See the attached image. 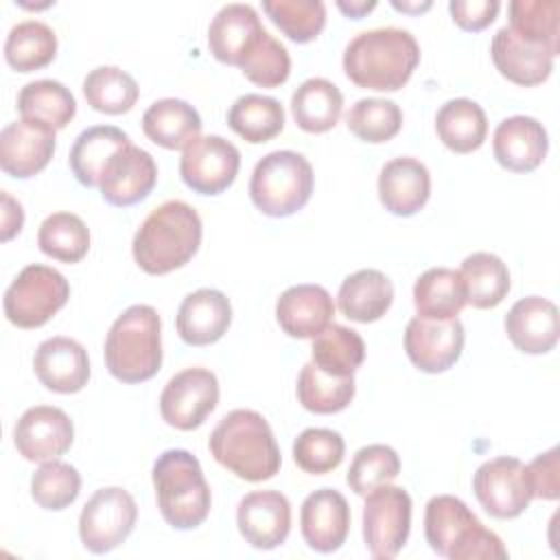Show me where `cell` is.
<instances>
[{"label":"cell","mask_w":560,"mask_h":560,"mask_svg":"<svg viewBox=\"0 0 560 560\" xmlns=\"http://www.w3.org/2000/svg\"><path fill=\"white\" fill-rule=\"evenodd\" d=\"M420 63V46L407 28L383 26L357 33L343 50L346 77L365 90L396 92Z\"/></svg>","instance_id":"obj_1"},{"label":"cell","mask_w":560,"mask_h":560,"mask_svg":"<svg viewBox=\"0 0 560 560\" xmlns=\"http://www.w3.org/2000/svg\"><path fill=\"white\" fill-rule=\"evenodd\" d=\"M201 217L182 201L168 199L153 208L140 223L131 252L138 267L151 276H164L184 267L201 245Z\"/></svg>","instance_id":"obj_2"},{"label":"cell","mask_w":560,"mask_h":560,"mask_svg":"<svg viewBox=\"0 0 560 560\" xmlns=\"http://www.w3.org/2000/svg\"><path fill=\"white\" fill-rule=\"evenodd\" d=\"M208 448L223 468L254 483L271 479L282 464L269 422L254 409L225 413L212 429Z\"/></svg>","instance_id":"obj_3"},{"label":"cell","mask_w":560,"mask_h":560,"mask_svg":"<svg viewBox=\"0 0 560 560\" xmlns=\"http://www.w3.org/2000/svg\"><path fill=\"white\" fill-rule=\"evenodd\" d=\"M105 365L122 383H142L162 365V322L153 306L125 308L105 337Z\"/></svg>","instance_id":"obj_4"},{"label":"cell","mask_w":560,"mask_h":560,"mask_svg":"<svg viewBox=\"0 0 560 560\" xmlns=\"http://www.w3.org/2000/svg\"><path fill=\"white\" fill-rule=\"evenodd\" d=\"M153 488L164 521L175 529H195L210 514V486L199 459L184 448H168L153 464Z\"/></svg>","instance_id":"obj_5"},{"label":"cell","mask_w":560,"mask_h":560,"mask_svg":"<svg viewBox=\"0 0 560 560\" xmlns=\"http://www.w3.org/2000/svg\"><path fill=\"white\" fill-rule=\"evenodd\" d=\"M424 536L429 547L451 560L508 558L503 540L470 512V508L453 497H431L424 508Z\"/></svg>","instance_id":"obj_6"},{"label":"cell","mask_w":560,"mask_h":560,"mask_svg":"<svg viewBox=\"0 0 560 560\" xmlns=\"http://www.w3.org/2000/svg\"><path fill=\"white\" fill-rule=\"evenodd\" d=\"M313 192L311 162L289 149L271 151L252 171L249 197L267 217H291L306 206Z\"/></svg>","instance_id":"obj_7"},{"label":"cell","mask_w":560,"mask_h":560,"mask_svg":"<svg viewBox=\"0 0 560 560\" xmlns=\"http://www.w3.org/2000/svg\"><path fill=\"white\" fill-rule=\"evenodd\" d=\"M70 298V284L48 265H26L4 291V315L18 328H39Z\"/></svg>","instance_id":"obj_8"},{"label":"cell","mask_w":560,"mask_h":560,"mask_svg":"<svg viewBox=\"0 0 560 560\" xmlns=\"http://www.w3.org/2000/svg\"><path fill=\"white\" fill-rule=\"evenodd\" d=\"M411 532V497L400 486L383 483L365 494L363 540L372 558L389 560L400 553Z\"/></svg>","instance_id":"obj_9"},{"label":"cell","mask_w":560,"mask_h":560,"mask_svg":"<svg viewBox=\"0 0 560 560\" xmlns=\"http://www.w3.org/2000/svg\"><path fill=\"white\" fill-rule=\"evenodd\" d=\"M136 518L138 505L125 488H101L81 510L79 538L88 551L107 553L127 540L136 527Z\"/></svg>","instance_id":"obj_10"},{"label":"cell","mask_w":560,"mask_h":560,"mask_svg":"<svg viewBox=\"0 0 560 560\" xmlns=\"http://www.w3.org/2000/svg\"><path fill=\"white\" fill-rule=\"evenodd\" d=\"M472 490L481 508L494 518H516L534 499L527 466L508 455L483 462L472 475Z\"/></svg>","instance_id":"obj_11"},{"label":"cell","mask_w":560,"mask_h":560,"mask_svg":"<svg viewBox=\"0 0 560 560\" xmlns=\"http://www.w3.org/2000/svg\"><path fill=\"white\" fill-rule=\"evenodd\" d=\"M219 402V381L206 368H186L168 378L160 394V413L166 424L192 431L214 411Z\"/></svg>","instance_id":"obj_12"},{"label":"cell","mask_w":560,"mask_h":560,"mask_svg":"<svg viewBox=\"0 0 560 560\" xmlns=\"http://www.w3.org/2000/svg\"><path fill=\"white\" fill-rule=\"evenodd\" d=\"M241 168L238 149L221 136L195 138L179 158V175L199 195H219L236 179Z\"/></svg>","instance_id":"obj_13"},{"label":"cell","mask_w":560,"mask_h":560,"mask_svg":"<svg viewBox=\"0 0 560 560\" xmlns=\"http://www.w3.org/2000/svg\"><path fill=\"white\" fill-rule=\"evenodd\" d=\"M464 339V326L457 317L424 319L416 315L405 328L407 357L427 374H438L453 368L462 357Z\"/></svg>","instance_id":"obj_14"},{"label":"cell","mask_w":560,"mask_h":560,"mask_svg":"<svg viewBox=\"0 0 560 560\" xmlns=\"http://www.w3.org/2000/svg\"><path fill=\"white\" fill-rule=\"evenodd\" d=\"M74 440V424L70 416L52 405L28 407L13 429L18 453L26 462H50L61 457Z\"/></svg>","instance_id":"obj_15"},{"label":"cell","mask_w":560,"mask_h":560,"mask_svg":"<svg viewBox=\"0 0 560 560\" xmlns=\"http://www.w3.org/2000/svg\"><path fill=\"white\" fill-rule=\"evenodd\" d=\"M158 182L153 155L136 144H125L105 164L98 188L107 203L127 208L142 201Z\"/></svg>","instance_id":"obj_16"},{"label":"cell","mask_w":560,"mask_h":560,"mask_svg":"<svg viewBox=\"0 0 560 560\" xmlns=\"http://www.w3.org/2000/svg\"><path fill=\"white\" fill-rule=\"evenodd\" d=\"M236 525L254 549H276L291 532V503L278 490H254L238 501Z\"/></svg>","instance_id":"obj_17"},{"label":"cell","mask_w":560,"mask_h":560,"mask_svg":"<svg viewBox=\"0 0 560 560\" xmlns=\"http://www.w3.org/2000/svg\"><path fill=\"white\" fill-rule=\"evenodd\" d=\"M55 153V129L20 118L0 131V166L7 175L26 179L44 171Z\"/></svg>","instance_id":"obj_18"},{"label":"cell","mask_w":560,"mask_h":560,"mask_svg":"<svg viewBox=\"0 0 560 560\" xmlns=\"http://www.w3.org/2000/svg\"><path fill=\"white\" fill-rule=\"evenodd\" d=\"M265 35V26L252 4H223L208 26L210 52L228 66H238L252 55Z\"/></svg>","instance_id":"obj_19"},{"label":"cell","mask_w":560,"mask_h":560,"mask_svg":"<svg viewBox=\"0 0 560 560\" xmlns=\"http://www.w3.org/2000/svg\"><path fill=\"white\" fill-rule=\"evenodd\" d=\"M300 529L306 545L319 553L337 551L350 532V505L335 488L311 492L300 510Z\"/></svg>","instance_id":"obj_20"},{"label":"cell","mask_w":560,"mask_h":560,"mask_svg":"<svg viewBox=\"0 0 560 560\" xmlns=\"http://www.w3.org/2000/svg\"><path fill=\"white\" fill-rule=\"evenodd\" d=\"M33 370L39 383L57 394H74L88 385V350L70 337H50L42 341L33 357Z\"/></svg>","instance_id":"obj_21"},{"label":"cell","mask_w":560,"mask_h":560,"mask_svg":"<svg viewBox=\"0 0 560 560\" xmlns=\"http://www.w3.org/2000/svg\"><path fill=\"white\" fill-rule=\"evenodd\" d=\"M547 129L534 116L503 118L492 136V151L497 162L512 173H529L538 168L547 155Z\"/></svg>","instance_id":"obj_22"},{"label":"cell","mask_w":560,"mask_h":560,"mask_svg":"<svg viewBox=\"0 0 560 560\" xmlns=\"http://www.w3.org/2000/svg\"><path fill=\"white\" fill-rule=\"evenodd\" d=\"M503 324L510 341L525 354H545L558 343V308L542 295H527L514 302Z\"/></svg>","instance_id":"obj_23"},{"label":"cell","mask_w":560,"mask_h":560,"mask_svg":"<svg viewBox=\"0 0 560 560\" xmlns=\"http://www.w3.org/2000/svg\"><path fill=\"white\" fill-rule=\"evenodd\" d=\"M232 324V304L219 289H197L188 293L177 311L175 326L188 346H210L219 341Z\"/></svg>","instance_id":"obj_24"},{"label":"cell","mask_w":560,"mask_h":560,"mask_svg":"<svg viewBox=\"0 0 560 560\" xmlns=\"http://www.w3.org/2000/svg\"><path fill=\"white\" fill-rule=\"evenodd\" d=\"M431 195L429 168L409 155L394 158L378 173V199L396 217H411Z\"/></svg>","instance_id":"obj_25"},{"label":"cell","mask_w":560,"mask_h":560,"mask_svg":"<svg viewBox=\"0 0 560 560\" xmlns=\"http://www.w3.org/2000/svg\"><path fill=\"white\" fill-rule=\"evenodd\" d=\"M335 315L330 293L319 284H295L280 293L276 302V319L280 328L295 339H313Z\"/></svg>","instance_id":"obj_26"},{"label":"cell","mask_w":560,"mask_h":560,"mask_svg":"<svg viewBox=\"0 0 560 560\" xmlns=\"http://www.w3.org/2000/svg\"><path fill=\"white\" fill-rule=\"evenodd\" d=\"M490 55L508 81L525 88L547 81L553 70V55L542 46L521 39L508 24L494 33Z\"/></svg>","instance_id":"obj_27"},{"label":"cell","mask_w":560,"mask_h":560,"mask_svg":"<svg viewBox=\"0 0 560 560\" xmlns=\"http://www.w3.org/2000/svg\"><path fill=\"white\" fill-rule=\"evenodd\" d=\"M394 302V284L378 269H359L350 273L337 295L339 311L359 324L381 319Z\"/></svg>","instance_id":"obj_28"},{"label":"cell","mask_w":560,"mask_h":560,"mask_svg":"<svg viewBox=\"0 0 560 560\" xmlns=\"http://www.w3.org/2000/svg\"><path fill=\"white\" fill-rule=\"evenodd\" d=\"M142 131L164 149H186L201 133V116L182 98H160L142 114Z\"/></svg>","instance_id":"obj_29"},{"label":"cell","mask_w":560,"mask_h":560,"mask_svg":"<svg viewBox=\"0 0 560 560\" xmlns=\"http://www.w3.org/2000/svg\"><path fill=\"white\" fill-rule=\"evenodd\" d=\"M435 131L444 147L455 153L477 151L488 136L483 107L472 98H451L435 114Z\"/></svg>","instance_id":"obj_30"},{"label":"cell","mask_w":560,"mask_h":560,"mask_svg":"<svg viewBox=\"0 0 560 560\" xmlns=\"http://www.w3.org/2000/svg\"><path fill=\"white\" fill-rule=\"evenodd\" d=\"M129 142H131L129 136L114 125H94L83 129L77 136L68 158L70 168L79 179V184L88 188L98 186V179L107 160Z\"/></svg>","instance_id":"obj_31"},{"label":"cell","mask_w":560,"mask_h":560,"mask_svg":"<svg viewBox=\"0 0 560 560\" xmlns=\"http://www.w3.org/2000/svg\"><path fill=\"white\" fill-rule=\"evenodd\" d=\"M413 306L424 319H453L466 306V289L459 271L448 267L427 269L413 284Z\"/></svg>","instance_id":"obj_32"},{"label":"cell","mask_w":560,"mask_h":560,"mask_svg":"<svg viewBox=\"0 0 560 560\" xmlns=\"http://www.w3.org/2000/svg\"><path fill=\"white\" fill-rule=\"evenodd\" d=\"M343 109L341 90L324 79H306L291 96V114L300 129L308 133H324L339 122Z\"/></svg>","instance_id":"obj_33"},{"label":"cell","mask_w":560,"mask_h":560,"mask_svg":"<svg viewBox=\"0 0 560 560\" xmlns=\"http://www.w3.org/2000/svg\"><path fill=\"white\" fill-rule=\"evenodd\" d=\"M459 276L466 289V304L475 308H494L510 291L508 265L490 252H475L464 258Z\"/></svg>","instance_id":"obj_34"},{"label":"cell","mask_w":560,"mask_h":560,"mask_svg":"<svg viewBox=\"0 0 560 560\" xmlns=\"http://www.w3.org/2000/svg\"><path fill=\"white\" fill-rule=\"evenodd\" d=\"M18 109L22 118L44 122L57 131L74 118L77 101L61 81L37 79L20 90Z\"/></svg>","instance_id":"obj_35"},{"label":"cell","mask_w":560,"mask_h":560,"mask_svg":"<svg viewBox=\"0 0 560 560\" xmlns=\"http://www.w3.org/2000/svg\"><path fill=\"white\" fill-rule=\"evenodd\" d=\"M228 125L245 142L262 144L284 129V107L273 96L243 94L232 103Z\"/></svg>","instance_id":"obj_36"},{"label":"cell","mask_w":560,"mask_h":560,"mask_svg":"<svg viewBox=\"0 0 560 560\" xmlns=\"http://www.w3.org/2000/svg\"><path fill=\"white\" fill-rule=\"evenodd\" d=\"M365 359L363 337L341 324H328L311 343V361L332 374V376H352Z\"/></svg>","instance_id":"obj_37"},{"label":"cell","mask_w":560,"mask_h":560,"mask_svg":"<svg viewBox=\"0 0 560 560\" xmlns=\"http://www.w3.org/2000/svg\"><path fill=\"white\" fill-rule=\"evenodd\" d=\"M510 28L525 42L542 46L553 57L560 50V2L558 0H512L508 4Z\"/></svg>","instance_id":"obj_38"},{"label":"cell","mask_w":560,"mask_h":560,"mask_svg":"<svg viewBox=\"0 0 560 560\" xmlns=\"http://www.w3.org/2000/svg\"><path fill=\"white\" fill-rule=\"evenodd\" d=\"M57 55L55 31L39 20L18 22L4 42V59L18 72H33L48 66Z\"/></svg>","instance_id":"obj_39"},{"label":"cell","mask_w":560,"mask_h":560,"mask_svg":"<svg viewBox=\"0 0 560 560\" xmlns=\"http://www.w3.org/2000/svg\"><path fill=\"white\" fill-rule=\"evenodd\" d=\"M354 376H332L313 361L304 363L298 376V400L313 413H337L354 398Z\"/></svg>","instance_id":"obj_40"},{"label":"cell","mask_w":560,"mask_h":560,"mask_svg":"<svg viewBox=\"0 0 560 560\" xmlns=\"http://www.w3.org/2000/svg\"><path fill=\"white\" fill-rule=\"evenodd\" d=\"M83 94L92 109L101 114H125L138 101L136 79L116 66H98L83 79Z\"/></svg>","instance_id":"obj_41"},{"label":"cell","mask_w":560,"mask_h":560,"mask_svg":"<svg viewBox=\"0 0 560 560\" xmlns=\"http://www.w3.org/2000/svg\"><path fill=\"white\" fill-rule=\"evenodd\" d=\"M39 249L61 262H79L90 249V230L81 217L72 212L48 214L37 232Z\"/></svg>","instance_id":"obj_42"},{"label":"cell","mask_w":560,"mask_h":560,"mask_svg":"<svg viewBox=\"0 0 560 560\" xmlns=\"http://www.w3.org/2000/svg\"><path fill=\"white\" fill-rule=\"evenodd\" d=\"M348 129L363 142L381 144L392 140L402 127V112L389 98H359L346 114Z\"/></svg>","instance_id":"obj_43"},{"label":"cell","mask_w":560,"mask_h":560,"mask_svg":"<svg viewBox=\"0 0 560 560\" xmlns=\"http://www.w3.org/2000/svg\"><path fill=\"white\" fill-rule=\"evenodd\" d=\"M267 18L293 42H313L326 26V4L322 0H265Z\"/></svg>","instance_id":"obj_44"},{"label":"cell","mask_w":560,"mask_h":560,"mask_svg":"<svg viewBox=\"0 0 560 560\" xmlns=\"http://www.w3.org/2000/svg\"><path fill=\"white\" fill-rule=\"evenodd\" d=\"M79 492H81L79 470L59 459L44 462L31 477V497L44 510L59 512L70 503H74Z\"/></svg>","instance_id":"obj_45"},{"label":"cell","mask_w":560,"mask_h":560,"mask_svg":"<svg viewBox=\"0 0 560 560\" xmlns=\"http://www.w3.org/2000/svg\"><path fill=\"white\" fill-rule=\"evenodd\" d=\"M400 472V457L387 444H368L350 462L346 481L354 494L365 497L374 488L389 483Z\"/></svg>","instance_id":"obj_46"},{"label":"cell","mask_w":560,"mask_h":560,"mask_svg":"<svg viewBox=\"0 0 560 560\" xmlns=\"http://www.w3.org/2000/svg\"><path fill=\"white\" fill-rule=\"evenodd\" d=\"M346 453V442L339 431L311 427L293 442V459L308 475H326L335 470Z\"/></svg>","instance_id":"obj_47"},{"label":"cell","mask_w":560,"mask_h":560,"mask_svg":"<svg viewBox=\"0 0 560 560\" xmlns=\"http://www.w3.org/2000/svg\"><path fill=\"white\" fill-rule=\"evenodd\" d=\"M241 72L260 88H278L289 79L291 72L289 50L269 31H265L258 46L241 63Z\"/></svg>","instance_id":"obj_48"},{"label":"cell","mask_w":560,"mask_h":560,"mask_svg":"<svg viewBox=\"0 0 560 560\" xmlns=\"http://www.w3.org/2000/svg\"><path fill=\"white\" fill-rule=\"evenodd\" d=\"M560 448L551 446L549 451L536 455L527 464V475L532 483V494L536 499L556 501L560 497Z\"/></svg>","instance_id":"obj_49"},{"label":"cell","mask_w":560,"mask_h":560,"mask_svg":"<svg viewBox=\"0 0 560 560\" xmlns=\"http://www.w3.org/2000/svg\"><path fill=\"white\" fill-rule=\"evenodd\" d=\"M501 9L499 0H451L448 11L453 22L464 31H483L490 26Z\"/></svg>","instance_id":"obj_50"},{"label":"cell","mask_w":560,"mask_h":560,"mask_svg":"<svg viewBox=\"0 0 560 560\" xmlns=\"http://www.w3.org/2000/svg\"><path fill=\"white\" fill-rule=\"evenodd\" d=\"M2 241H11L15 234H20L24 225V210L22 203L15 201L7 190H2Z\"/></svg>","instance_id":"obj_51"},{"label":"cell","mask_w":560,"mask_h":560,"mask_svg":"<svg viewBox=\"0 0 560 560\" xmlns=\"http://www.w3.org/2000/svg\"><path fill=\"white\" fill-rule=\"evenodd\" d=\"M337 7L352 20H361L365 13H370L376 7V0H337Z\"/></svg>","instance_id":"obj_52"},{"label":"cell","mask_w":560,"mask_h":560,"mask_svg":"<svg viewBox=\"0 0 560 560\" xmlns=\"http://www.w3.org/2000/svg\"><path fill=\"white\" fill-rule=\"evenodd\" d=\"M392 7L398 9V11H405V13H420V11H427L431 7V2L429 0H424V2H398V0H394Z\"/></svg>","instance_id":"obj_53"}]
</instances>
